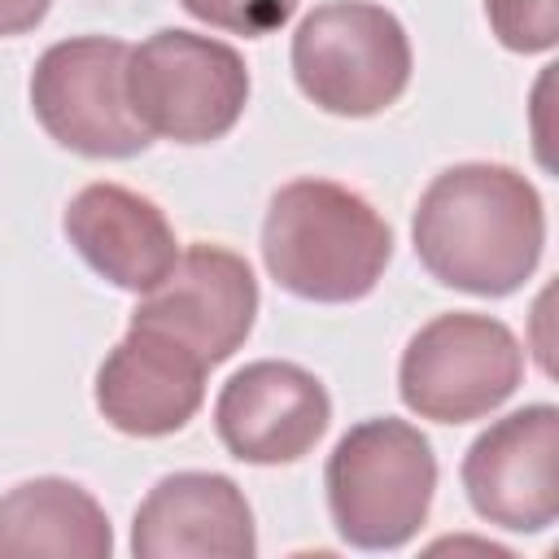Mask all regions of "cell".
<instances>
[{"label": "cell", "instance_id": "obj_1", "mask_svg": "<svg viewBox=\"0 0 559 559\" xmlns=\"http://www.w3.org/2000/svg\"><path fill=\"white\" fill-rule=\"evenodd\" d=\"M424 271L472 297L524 288L546 249V210L537 188L502 162H459L441 170L411 218Z\"/></svg>", "mask_w": 559, "mask_h": 559}, {"label": "cell", "instance_id": "obj_2", "mask_svg": "<svg viewBox=\"0 0 559 559\" xmlns=\"http://www.w3.org/2000/svg\"><path fill=\"white\" fill-rule=\"evenodd\" d=\"M393 258V231L380 210L332 179L284 183L262 218L266 275L319 306L362 301Z\"/></svg>", "mask_w": 559, "mask_h": 559}, {"label": "cell", "instance_id": "obj_3", "mask_svg": "<svg viewBox=\"0 0 559 559\" xmlns=\"http://www.w3.org/2000/svg\"><path fill=\"white\" fill-rule=\"evenodd\" d=\"M323 489L341 542L354 550H397L428 520L437 459L415 424L393 415L362 419L332 445Z\"/></svg>", "mask_w": 559, "mask_h": 559}, {"label": "cell", "instance_id": "obj_4", "mask_svg": "<svg viewBox=\"0 0 559 559\" xmlns=\"http://www.w3.org/2000/svg\"><path fill=\"white\" fill-rule=\"evenodd\" d=\"M411 35L384 4L328 0L293 31V79L336 118L384 114L411 83Z\"/></svg>", "mask_w": 559, "mask_h": 559}, {"label": "cell", "instance_id": "obj_5", "mask_svg": "<svg viewBox=\"0 0 559 559\" xmlns=\"http://www.w3.org/2000/svg\"><path fill=\"white\" fill-rule=\"evenodd\" d=\"M127 100L148 135L210 144L240 122L249 105V70L231 44L170 26L131 48Z\"/></svg>", "mask_w": 559, "mask_h": 559}, {"label": "cell", "instance_id": "obj_6", "mask_svg": "<svg viewBox=\"0 0 559 559\" xmlns=\"http://www.w3.org/2000/svg\"><path fill=\"white\" fill-rule=\"evenodd\" d=\"M524 380V349L502 319L450 310L424 323L397 362L406 411L432 424H472L498 411Z\"/></svg>", "mask_w": 559, "mask_h": 559}, {"label": "cell", "instance_id": "obj_7", "mask_svg": "<svg viewBox=\"0 0 559 559\" xmlns=\"http://www.w3.org/2000/svg\"><path fill=\"white\" fill-rule=\"evenodd\" d=\"M127 57L131 48L114 35H74L39 52L31 109L61 148L118 162L153 144L127 100Z\"/></svg>", "mask_w": 559, "mask_h": 559}, {"label": "cell", "instance_id": "obj_8", "mask_svg": "<svg viewBox=\"0 0 559 559\" xmlns=\"http://www.w3.org/2000/svg\"><path fill=\"white\" fill-rule=\"evenodd\" d=\"M559 411L520 406L489 424L463 454V489L480 520L511 533H542L559 520Z\"/></svg>", "mask_w": 559, "mask_h": 559}, {"label": "cell", "instance_id": "obj_9", "mask_svg": "<svg viewBox=\"0 0 559 559\" xmlns=\"http://www.w3.org/2000/svg\"><path fill=\"white\" fill-rule=\"evenodd\" d=\"M258 319V280L249 262L223 245H188L179 249L166 280L140 293L131 323L157 328L183 341L205 367L227 362Z\"/></svg>", "mask_w": 559, "mask_h": 559}, {"label": "cell", "instance_id": "obj_10", "mask_svg": "<svg viewBox=\"0 0 559 559\" xmlns=\"http://www.w3.org/2000/svg\"><path fill=\"white\" fill-rule=\"evenodd\" d=\"M328 424L332 397L323 380L280 358L240 367L214 402V432L223 450L253 467L297 463L319 445Z\"/></svg>", "mask_w": 559, "mask_h": 559}, {"label": "cell", "instance_id": "obj_11", "mask_svg": "<svg viewBox=\"0 0 559 559\" xmlns=\"http://www.w3.org/2000/svg\"><path fill=\"white\" fill-rule=\"evenodd\" d=\"M205 358L183 341L127 323V336L96 371V411L127 437H170L205 402Z\"/></svg>", "mask_w": 559, "mask_h": 559}, {"label": "cell", "instance_id": "obj_12", "mask_svg": "<svg viewBox=\"0 0 559 559\" xmlns=\"http://www.w3.org/2000/svg\"><path fill=\"white\" fill-rule=\"evenodd\" d=\"M135 559H253V511L231 476L170 472L162 476L131 524Z\"/></svg>", "mask_w": 559, "mask_h": 559}, {"label": "cell", "instance_id": "obj_13", "mask_svg": "<svg viewBox=\"0 0 559 559\" xmlns=\"http://www.w3.org/2000/svg\"><path fill=\"white\" fill-rule=\"evenodd\" d=\"M66 240L74 253L114 288L148 293L179 258L175 227L157 201L122 183H87L61 214Z\"/></svg>", "mask_w": 559, "mask_h": 559}, {"label": "cell", "instance_id": "obj_14", "mask_svg": "<svg viewBox=\"0 0 559 559\" xmlns=\"http://www.w3.org/2000/svg\"><path fill=\"white\" fill-rule=\"evenodd\" d=\"M109 559L114 528L105 507L66 476H35L0 498V559Z\"/></svg>", "mask_w": 559, "mask_h": 559}, {"label": "cell", "instance_id": "obj_15", "mask_svg": "<svg viewBox=\"0 0 559 559\" xmlns=\"http://www.w3.org/2000/svg\"><path fill=\"white\" fill-rule=\"evenodd\" d=\"M485 17L511 52H550L559 44V0H485Z\"/></svg>", "mask_w": 559, "mask_h": 559}, {"label": "cell", "instance_id": "obj_16", "mask_svg": "<svg viewBox=\"0 0 559 559\" xmlns=\"http://www.w3.org/2000/svg\"><path fill=\"white\" fill-rule=\"evenodd\" d=\"M179 4L197 22L227 35H245V39H262L297 13V0H179Z\"/></svg>", "mask_w": 559, "mask_h": 559}, {"label": "cell", "instance_id": "obj_17", "mask_svg": "<svg viewBox=\"0 0 559 559\" xmlns=\"http://www.w3.org/2000/svg\"><path fill=\"white\" fill-rule=\"evenodd\" d=\"M52 0H0V39L26 35L48 17Z\"/></svg>", "mask_w": 559, "mask_h": 559}]
</instances>
